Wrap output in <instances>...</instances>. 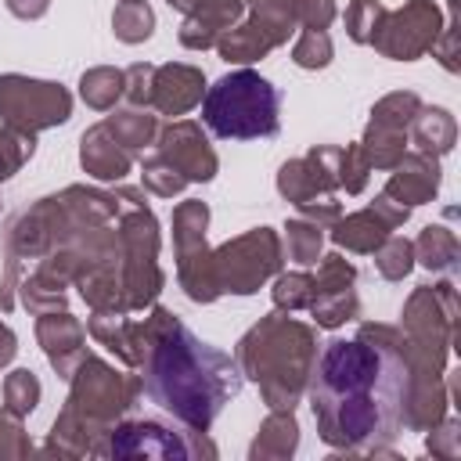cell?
Returning a JSON list of instances; mask_svg holds the SVG:
<instances>
[{"label":"cell","mask_w":461,"mask_h":461,"mask_svg":"<svg viewBox=\"0 0 461 461\" xmlns=\"http://www.w3.org/2000/svg\"><path fill=\"white\" fill-rule=\"evenodd\" d=\"M411 375L393 346L371 339L324 342L310 375L317 432L339 450H378L400 436Z\"/></svg>","instance_id":"cell-1"},{"label":"cell","mask_w":461,"mask_h":461,"mask_svg":"<svg viewBox=\"0 0 461 461\" xmlns=\"http://www.w3.org/2000/svg\"><path fill=\"white\" fill-rule=\"evenodd\" d=\"M148 396L191 429H209L230 396L241 389L234 360L209 342H198L180 321H169L155 342L148 378Z\"/></svg>","instance_id":"cell-2"},{"label":"cell","mask_w":461,"mask_h":461,"mask_svg":"<svg viewBox=\"0 0 461 461\" xmlns=\"http://www.w3.org/2000/svg\"><path fill=\"white\" fill-rule=\"evenodd\" d=\"M277 108L281 94L274 83H267L259 72L238 68L220 76L205 101L202 119L220 140H252V137H274L277 133Z\"/></svg>","instance_id":"cell-3"},{"label":"cell","mask_w":461,"mask_h":461,"mask_svg":"<svg viewBox=\"0 0 461 461\" xmlns=\"http://www.w3.org/2000/svg\"><path fill=\"white\" fill-rule=\"evenodd\" d=\"M108 454L115 457H162V461H176V457H191V447L180 439V432H169L166 425L155 421H126L112 432Z\"/></svg>","instance_id":"cell-4"}]
</instances>
